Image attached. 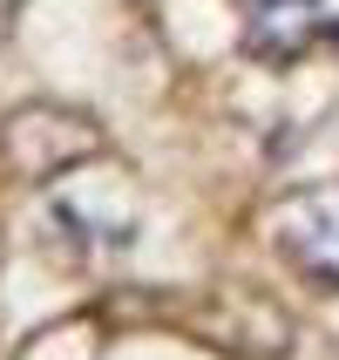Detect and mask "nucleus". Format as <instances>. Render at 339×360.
Segmentation results:
<instances>
[{
  "label": "nucleus",
  "mask_w": 339,
  "mask_h": 360,
  "mask_svg": "<svg viewBox=\"0 0 339 360\" xmlns=\"http://www.w3.org/2000/svg\"><path fill=\"white\" fill-rule=\"evenodd\" d=\"M95 122L68 116V109H20L14 122H7V157L27 170V177H41V170H61V163H75L81 150H95Z\"/></svg>",
  "instance_id": "obj_3"
},
{
  "label": "nucleus",
  "mask_w": 339,
  "mask_h": 360,
  "mask_svg": "<svg viewBox=\"0 0 339 360\" xmlns=\"http://www.w3.org/2000/svg\"><path fill=\"white\" fill-rule=\"evenodd\" d=\"M279 252L319 285H339V177L299 191L279 211Z\"/></svg>",
  "instance_id": "obj_1"
},
{
  "label": "nucleus",
  "mask_w": 339,
  "mask_h": 360,
  "mask_svg": "<svg viewBox=\"0 0 339 360\" xmlns=\"http://www.w3.org/2000/svg\"><path fill=\"white\" fill-rule=\"evenodd\" d=\"M244 34L265 61H299L312 41L339 34V14L326 0H244Z\"/></svg>",
  "instance_id": "obj_2"
}]
</instances>
